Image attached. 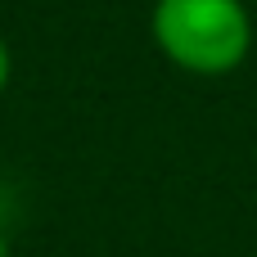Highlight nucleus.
<instances>
[{
  "mask_svg": "<svg viewBox=\"0 0 257 257\" xmlns=\"http://www.w3.org/2000/svg\"><path fill=\"white\" fill-rule=\"evenodd\" d=\"M154 41L176 68L221 77L244 63L253 45V23L239 0H158Z\"/></svg>",
  "mask_w": 257,
  "mask_h": 257,
  "instance_id": "f257e3e1",
  "label": "nucleus"
},
{
  "mask_svg": "<svg viewBox=\"0 0 257 257\" xmlns=\"http://www.w3.org/2000/svg\"><path fill=\"white\" fill-rule=\"evenodd\" d=\"M5 81H9V50H5V41H0V90H5Z\"/></svg>",
  "mask_w": 257,
  "mask_h": 257,
  "instance_id": "f03ea898",
  "label": "nucleus"
},
{
  "mask_svg": "<svg viewBox=\"0 0 257 257\" xmlns=\"http://www.w3.org/2000/svg\"><path fill=\"white\" fill-rule=\"evenodd\" d=\"M0 257H9V244H5V235H0Z\"/></svg>",
  "mask_w": 257,
  "mask_h": 257,
  "instance_id": "7ed1b4c3",
  "label": "nucleus"
}]
</instances>
